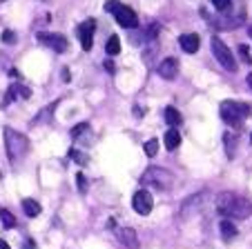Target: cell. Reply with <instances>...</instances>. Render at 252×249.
Segmentation results:
<instances>
[{
    "label": "cell",
    "mask_w": 252,
    "mask_h": 249,
    "mask_svg": "<svg viewBox=\"0 0 252 249\" xmlns=\"http://www.w3.org/2000/svg\"><path fill=\"white\" fill-rule=\"evenodd\" d=\"M165 122L170 125L172 129L179 127V125H181V113H179V109H174V107H165Z\"/></svg>",
    "instance_id": "16"
},
{
    "label": "cell",
    "mask_w": 252,
    "mask_h": 249,
    "mask_svg": "<svg viewBox=\"0 0 252 249\" xmlns=\"http://www.w3.org/2000/svg\"><path fill=\"white\" fill-rule=\"evenodd\" d=\"M94 31H96V20L94 18L85 20V23H81L76 27L78 40H81V47L85 49V52H90V49L94 47Z\"/></svg>",
    "instance_id": "7"
},
{
    "label": "cell",
    "mask_w": 252,
    "mask_h": 249,
    "mask_svg": "<svg viewBox=\"0 0 252 249\" xmlns=\"http://www.w3.org/2000/svg\"><path fill=\"white\" fill-rule=\"evenodd\" d=\"M116 234H119V240L127 249H138V236H136V231H134L132 227H121Z\"/></svg>",
    "instance_id": "12"
},
{
    "label": "cell",
    "mask_w": 252,
    "mask_h": 249,
    "mask_svg": "<svg viewBox=\"0 0 252 249\" xmlns=\"http://www.w3.org/2000/svg\"><path fill=\"white\" fill-rule=\"evenodd\" d=\"M105 52H107V56H116V54L121 52V40H119V36H110V38H107Z\"/></svg>",
    "instance_id": "17"
},
{
    "label": "cell",
    "mask_w": 252,
    "mask_h": 249,
    "mask_svg": "<svg viewBox=\"0 0 252 249\" xmlns=\"http://www.w3.org/2000/svg\"><path fill=\"white\" fill-rule=\"evenodd\" d=\"M76 183H78V192L85 194V192H87V180H85V176H83V174H76Z\"/></svg>",
    "instance_id": "27"
},
{
    "label": "cell",
    "mask_w": 252,
    "mask_h": 249,
    "mask_svg": "<svg viewBox=\"0 0 252 249\" xmlns=\"http://www.w3.org/2000/svg\"><path fill=\"white\" fill-rule=\"evenodd\" d=\"M0 249H9V245H7V240H0Z\"/></svg>",
    "instance_id": "31"
},
{
    "label": "cell",
    "mask_w": 252,
    "mask_h": 249,
    "mask_svg": "<svg viewBox=\"0 0 252 249\" xmlns=\"http://www.w3.org/2000/svg\"><path fill=\"white\" fill-rule=\"evenodd\" d=\"M214 207L221 216H228V218H237V221H246L248 216L252 214V202L248 198L239 196V194L232 192H223L217 196L214 200Z\"/></svg>",
    "instance_id": "1"
},
{
    "label": "cell",
    "mask_w": 252,
    "mask_h": 249,
    "mask_svg": "<svg viewBox=\"0 0 252 249\" xmlns=\"http://www.w3.org/2000/svg\"><path fill=\"white\" fill-rule=\"evenodd\" d=\"M87 129H90V125H87V122H81V125H76V127L71 129V138H74V140H76V138H81V134H85Z\"/></svg>",
    "instance_id": "23"
},
{
    "label": "cell",
    "mask_w": 252,
    "mask_h": 249,
    "mask_svg": "<svg viewBox=\"0 0 252 249\" xmlns=\"http://www.w3.org/2000/svg\"><path fill=\"white\" fill-rule=\"evenodd\" d=\"M141 185L143 187H152L157 192H167L174 185V176L163 167H148L141 176Z\"/></svg>",
    "instance_id": "3"
},
{
    "label": "cell",
    "mask_w": 252,
    "mask_h": 249,
    "mask_svg": "<svg viewBox=\"0 0 252 249\" xmlns=\"http://www.w3.org/2000/svg\"><path fill=\"white\" fill-rule=\"evenodd\" d=\"M157 151H158V140L157 138H152V140H148L145 142V154L152 158V156H157Z\"/></svg>",
    "instance_id": "21"
},
{
    "label": "cell",
    "mask_w": 252,
    "mask_h": 249,
    "mask_svg": "<svg viewBox=\"0 0 252 249\" xmlns=\"http://www.w3.org/2000/svg\"><path fill=\"white\" fill-rule=\"evenodd\" d=\"M210 5H212L217 11H225L230 5H232V0H210Z\"/></svg>",
    "instance_id": "22"
},
{
    "label": "cell",
    "mask_w": 252,
    "mask_h": 249,
    "mask_svg": "<svg viewBox=\"0 0 252 249\" xmlns=\"http://www.w3.org/2000/svg\"><path fill=\"white\" fill-rule=\"evenodd\" d=\"M67 156H69L74 163H78V165H87V163H90V158H87L83 151H78V149H69V154H67Z\"/></svg>",
    "instance_id": "20"
},
{
    "label": "cell",
    "mask_w": 252,
    "mask_h": 249,
    "mask_svg": "<svg viewBox=\"0 0 252 249\" xmlns=\"http://www.w3.org/2000/svg\"><path fill=\"white\" fill-rule=\"evenodd\" d=\"M219 231H221V236H223V240H232L234 236L239 234V231H237V227L232 225V221H221Z\"/></svg>",
    "instance_id": "15"
},
{
    "label": "cell",
    "mask_w": 252,
    "mask_h": 249,
    "mask_svg": "<svg viewBox=\"0 0 252 249\" xmlns=\"http://www.w3.org/2000/svg\"><path fill=\"white\" fill-rule=\"evenodd\" d=\"M239 54H241V58L248 62V65H252V56H250V49H248V45H241V47H239Z\"/></svg>",
    "instance_id": "25"
},
{
    "label": "cell",
    "mask_w": 252,
    "mask_h": 249,
    "mask_svg": "<svg viewBox=\"0 0 252 249\" xmlns=\"http://www.w3.org/2000/svg\"><path fill=\"white\" fill-rule=\"evenodd\" d=\"M25 249H36V245H33V240H25Z\"/></svg>",
    "instance_id": "29"
},
{
    "label": "cell",
    "mask_w": 252,
    "mask_h": 249,
    "mask_svg": "<svg viewBox=\"0 0 252 249\" xmlns=\"http://www.w3.org/2000/svg\"><path fill=\"white\" fill-rule=\"evenodd\" d=\"M176 74H179V60L176 58H163L161 62H158V76L165 80H174Z\"/></svg>",
    "instance_id": "10"
},
{
    "label": "cell",
    "mask_w": 252,
    "mask_h": 249,
    "mask_svg": "<svg viewBox=\"0 0 252 249\" xmlns=\"http://www.w3.org/2000/svg\"><path fill=\"white\" fill-rule=\"evenodd\" d=\"M223 140H225V151H228V156L232 158V154H234V140H232V136H230V134H225Z\"/></svg>",
    "instance_id": "24"
},
{
    "label": "cell",
    "mask_w": 252,
    "mask_h": 249,
    "mask_svg": "<svg viewBox=\"0 0 252 249\" xmlns=\"http://www.w3.org/2000/svg\"><path fill=\"white\" fill-rule=\"evenodd\" d=\"M38 40L47 47H52L56 54L67 52V47H69V43H67V38L63 33H38Z\"/></svg>",
    "instance_id": "9"
},
{
    "label": "cell",
    "mask_w": 252,
    "mask_h": 249,
    "mask_svg": "<svg viewBox=\"0 0 252 249\" xmlns=\"http://www.w3.org/2000/svg\"><path fill=\"white\" fill-rule=\"evenodd\" d=\"M179 45H181V49L186 54H196L201 47V38L196 36V33H183V36L179 38Z\"/></svg>",
    "instance_id": "11"
},
{
    "label": "cell",
    "mask_w": 252,
    "mask_h": 249,
    "mask_svg": "<svg viewBox=\"0 0 252 249\" xmlns=\"http://www.w3.org/2000/svg\"><path fill=\"white\" fill-rule=\"evenodd\" d=\"M219 113L223 118L225 125H232V127H239L248 116H250V105L246 103H237V100H223L219 107Z\"/></svg>",
    "instance_id": "4"
},
{
    "label": "cell",
    "mask_w": 252,
    "mask_h": 249,
    "mask_svg": "<svg viewBox=\"0 0 252 249\" xmlns=\"http://www.w3.org/2000/svg\"><path fill=\"white\" fill-rule=\"evenodd\" d=\"M0 178H2V171H0Z\"/></svg>",
    "instance_id": "33"
},
{
    "label": "cell",
    "mask_w": 252,
    "mask_h": 249,
    "mask_svg": "<svg viewBox=\"0 0 252 249\" xmlns=\"http://www.w3.org/2000/svg\"><path fill=\"white\" fill-rule=\"evenodd\" d=\"M56 107H58V103H52V105H49V107H45L43 111L38 113V116L33 118V125H36V122H47V118L52 116V113H54V109H56Z\"/></svg>",
    "instance_id": "19"
},
{
    "label": "cell",
    "mask_w": 252,
    "mask_h": 249,
    "mask_svg": "<svg viewBox=\"0 0 252 249\" xmlns=\"http://www.w3.org/2000/svg\"><path fill=\"white\" fill-rule=\"evenodd\" d=\"M0 222H2V227H5V229H11V227H16L14 214H11L9 209H0Z\"/></svg>",
    "instance_id": "18"
},
{
    "label": "cell",
    "mask_w": 252,
    "mask_h": 249,
    "mask_svg": "<svg viewBox=\"0 0 252 249\" xmlns=\"http://www.w3.org/2000/svg\"><path fill=\"white\" fill-rule=\"evenodd\" d=\"M5 149H7V156H9L11 165H16L18 160H23L25 154L29 151L27 136L16 132V129H11V127H7L5 129Z\"/></svg>",
    "instance_id": "2"
},
{
    "label": "cell",
    "mask_w": 252,
    "mask_h": 249,
    "mask_svg": "<svg viewBox=\"0 0 252 249\" xmlns=\"http://www.w3.org/2000/svg\"><path fill=\"white\" fill-rule=\"evenodd\" d=\"M105 11L114 14L116 23H119L121 27H125V29H134V27H138V18H136V14H134V11L129 9V7H125L123 2H119V0H107V2H105Z\"/></svg>",
    "instance_id": "5"
},
{
    "label": "cell",
    "mask_w": 252,
    "mask_h": 249,
    "mask_svg": "<svg viewBox=\"0 0 252 249\" xmlns=\"http://www.w3.org/2000/svg\"><path fill=\"white\" fill-rule=\"evenodd\" d=\"M246 83H248V87L252 89V74H248V78H246Z\"/></svg>",
    "instance_id": "30"
},
{
    "label": "cell",
    "mask_w": 252,
    "mask_h": 249,
    "mask_svg": "<svg viewBox=\"0 0 252 249\" xmlns=\"http://www.w3.org/2000/svg\"><path fill=\"white\" fill-rule=\"evenodd\" d=\"M250 38H252V25H250Z\"/></svg>",
    "instance_id": "32"
},
{
    "label": "cell",
    "mask_w": 252,
    "mask_h": 249,
    "mask_svg": "<svg viewBox=\"0 0 252 249\" xmlns=\"http://www.w3.org/2000/svg\"><path fill=\"white\" fill-rule=\"evenodd\" d=\"M250 138H252V136H250Z\"/></svg>",
    "instance_id": "34"
},
{
    "label": "cell",
    "mask_w": 252,
    "mask_h": 249,
    "mask_svg": "<svg viewBox=\"0 0 252 249\" xmlns=\"http://www.w3.org/2000/svg\"><path fill=\"white\" fill-rule=\"evenodd\" d=\"M210 49H212V54H214V58L223 65V69H228V71H237V60H234V56H232V52H230L228 47H225V43L221 40V38H210Z\"/></svg>",
    "instance_id": "6"
},
{
    "label": "cell",
    "mask_w": 252,
    "mask_h": 249,
    "mask_svg": "<svg viewBox=\"0 0 252 249\" xmlns=\"http://www.w3.org/2000/svg\"><path fill=\"white\" fill-rule=\"evenodd\" d=\"M132 207H134V212H136V214L148 216V214L152 212V207H154L152 194L145 192V189H138V192L134 194V198H132Z\"/></svg>",
    "instance_id": "8"
},
{
    "label": "cell",
    "mask_w": 252,
    "mask_h": 249,
    "mask_svg": "<svg viewBox=\"0 0 252 249\" xmlns=\"http://www.w3.org/2000/svg\"><path fill=\"white\" fill-rule=\"evenodd\" d=\"M23 209H25V214H27L29 218L40 216V212H43V209H40V205L33 200V198H25V200H23Z\"/></svg>",
    "instance_id": "14"
},
{
    "label": "cell",
    "mask_w": 252,
    "mask_h": 249,
    "mask_svg": "<svg viewBox=\"0 0 252 249\" xmlns=\"http://www.w3.org/2000/svg\"><path fill=\"white\" fill-rule=\"evenodd\" d=\"M2 43H7V45L16 43V33L11 31V29H7V31H2Z\"/></svg>",
    "instance_id": "26"
},
{
    "label": "cell",
    "mask_w": 252,
    "mask_h": 249,
    "mask_svg": "<svg viewBox=\"0 0 252 249\" xmlns=\"http://www.w3.org/2000/svg\"><path fill=\"white\" fill-rule=\"evenodd\" d=\"M163 142H165V149L167 151H174L176 147L181 145V134H179V129H167Z\"/></svg>",
    "instance_id": "13"
},
{
    "label": "cell",
    "mask_w": 252,
    "mask_h": 249,
    "mask_svg": "<svg viewBox=\"0 0 252 249\" xmlns=\"http://www.w3.org/2000/svg\"><path fill=\"white\" fill-rule=\"evenodd\" d=\"M105 69L110 71V74H114V71H116V67H114V62H112V60H105Z\"/></svg>",
    "instance_id": "28"
}]
</instances>
